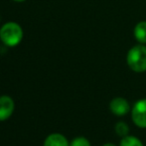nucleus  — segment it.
Returning <instances> with one entry per match:
<instances>
[{"mask_svg":"<svg viewBox=\"0 0 146 146\" xmlns=\"http://www.w3.org/2000/svg\"><path fill=\"white\" fill-rule=\"evenodd\" d=\"M115 132L118 136L120 137H125L128 135V131H129V126L123 121H119L116 123L115 125Z\"/></svg>","mask_w":146,"mask_h":146,"instance_id":"nucleus-9","label":"nucleus"},{"mask_svg":"<svg viewBox=\"0 0 146 146\" xmlns=\"http://www.w3.org/2000/svg\"><path fill=\"white\" fill-rule=\"evenodd\" d=\"M14 1H17V2H23V1H25V0H14Z\"/></svg>","mask_w":146,"mask_h":146,"instance_id":"nucleus-12","label":"nucleus"},{"mask_svg":"<svg viewBox=\"0 0 146 146\" xmlns=\"http://www.w3.org/2000/svg\"><path fill=\"white\" fill-rule=\"evenodd\" d=\"M104 146H115V145L112 144V143H106V144H104Z\"/></svg>","mask_w":146,"mask_h":146,"instance_id":"nucleus-11","label":"nucleus"},{"mask_svg":"<svg viewBox=\"0 0 146 146\" xmlns=\"http://www.w3.org/2000/svg\"><path fill=\"white\" fill-rule=\"evenodd\" d=\"M131 117L136 126L146 128V99H141L134 104L131 110Z\"/></svg>","mask_w":146,"mask_h":146,"instance_id":"nucleus-3","label":"nucleus"},{"mask_svg":"<svg viewBox=\"0 0 146 146\" xmlns=\"http://www.w3.org/2000/svg\"><path fill=\"white\" fill-rule=\"evenodd\" d=\"M134 37L141 44L146 43V21H140L135 25Z\"/></svg>","mask_w":146,"mask_h":146,"instance_id":"nucleus-7","label":"nucleus"},{"mask_svg":"<svg viewBox=\"0 0 146 146\" xmlns=\"http://www.w3.org/2000/svg\"><path fill=\"white\" fill-rule=\"evenodd\" d=\"M70 146H92L86 137H77L71 142Z\"/></svg>","mask_w":146,"mask_h":146,"instance_id":"nucleus-10","label":"nucleus"},{"mask_svg":"<svg viewBox=\"0 0 146 146\" xmlns=\"http://www.w3.org/2000/svg\"><path fill=\"white\" fill-rule=\"evenodd\" d=\"M126 62L129 68L135 72L146 71V46L142 44L133 46L127 53Z\"/></svg>","mask_w":146,"mask_h":146,"instance_id":"nucleus-1","label":"nucleus"},{"mask_svg":"<svg viewBox=\"0 0 146 146\" xmlns=\"http://www.w3.org/2000/svg\"><path fill=\"white\" fill-rule=\"evenodd\" d=\"M15 108L14 101L10 96L3 95L0 97V121L8 119Z\"/></svg>","mask_w":146,"mask_h":146,"instance_id":"nucleus-5","label":"nucleus"},{"mask_svg":"<svg viewBox=\"0 0 146 146\" xmlns=\"http://www.w3.org/2000/svg\"><path fill=\"white\" fill-rule=\"evenodd\" d=\"M23 38L22 27L16 22H8L0 29V39L5 45L13 47L18 45Z\"/></svg>","mask_w":146,"mask_h":146,"instance_id":"nucleus-2","label":"nucleus"},{"mask_svg":"<svg viewBox=\"0 0 146 146\" xmlns=\"http://www.w3.org/2000/svg\"><path fill=\"white\" fill-rule=\"evenodd\" d=\"M110 109L116 116H124L130 110V105L125 98L116 97L110 101Z\"/></svg>","mask_w":146,"mask_h":146,"instance_id":"nucleus-4","label":"nucleus"},{"mask_svg":"<svg viewBox=\"0 0 146 146\" xmlns=\"http://www.w3.org/2000/svg\"><path fill=\"white\" fill-rule=\"evenodd\" d=\"M44 146H70V144L64 135L60 133H53L46 138Z\"/></svg>","mask_w":146,"mask_h":146,"instance_id":"nucleus-6","label":"nucleus"},{"mask_svg":"<svg viewBox=\"0 0 146 146\" xmlns=\"http://www.w3.org/2000/svg\"><path fill=\"white\" fill-rule=\"evenodd\" d=\"M119 146H144L143 143L140 141V139L137 138L132 135H127L125 137H122Z\"/></svg>","mask_w":146,"mask_h":146,"instance_id":"nucleus-8","label":"nucleus"}]
</instances>
